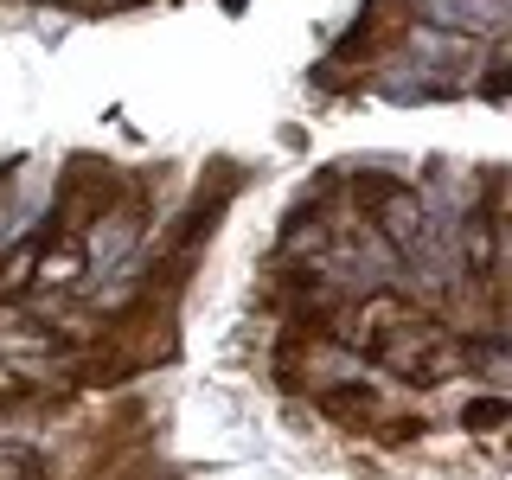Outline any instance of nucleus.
<instances>
[{
    "label": "nucleus",
    "mask_w": 512,
    "mask_h": 480,
    "mask_svg": "<svg viewBox=\"0 0 512 480\" xmlns=\"http://www.w3.org/2000/svg\"><path fill=\"white\" fill-rule=\"evenodd\" d=\"M122 205V173L109 167L103 154H77L64 167V186H58V212H52V231H71L84 237L90 224H103L109 212Z\"/></svg>",
    "instance_id": "obj_1"
},
{
    "label": "nucleus",
    "mask_w": 512,
    "mask_h": 480,
    "mask_svg": "<svg viewBox=\"0 0 512 480\" xmlns=\"http://www.w3.org/2000/svg\"><path fill=\"white\" fill-rule=\"evenodd\" d=\"M352 205H359V218L384 224L391 237H404L416 224V192L404 180H391V173H359L352 180Z\"/></svg>",
    "instance_id": "obj_2"
},
{
    "label": "nucleus",
    "mask_w": 512,
    "mask_h": 480,
    "mask_svg": "<svg viewBox=\"0 0 512 480\" xmlns=\"http://www.w3.org/2000/svg\"><path fill=\"white\" fill-rule=\"evenodd\" d=\"M410 32V0H372L365 7V20L340 39V58L346 64H359V58H384L397 39Z\"/></svg>",
    "instance_id": "obj_3"
},
{
    "label": "nucleus",
    "mask_w": 512,
    "mask_h": 480,
    "mask_svg": "<svg viewBox=\"0 0 512 480\" xmlns=\"http://www.w3.org/2000/svg\"><path fill=\"white\" fill-rule=\"evenodd\" d=\"M416 314H423V308H416V301H404V295H365L359 308H352V320H346V340L365 346V352H378L391 333H404Z\"/></svg>",
    "instance_id": "obj_4"
},
{
    "label": "nucleus",
    "mask_w": 512,
    "mask_h": 480,
    "mask_svg": "<svg viewBox=\"0 0 512 480\" xmlns=\"http://www.w3.org/2000/svg\"><path fill=\"white\" fill-rule=\"evenodd\" d=\"M84 269H90L84 237L45 224L39 231V263H32V288H71V282H84Z\"/></svg>",
    "instance_id": "obj_5"
},
{
    "label": "nucleus",
    "mask_w": 512,
    "mask_h": 480,
    "mask_svg": "<svg viewBox=\"0 0 512 480\" xmlns=\"http://www.w3.org/2000/svg\"><path fill=\"white\" fill-rule=\"evenodd\" d=\"M314 404H320V416H327V423L359 429V436H372V423H378L384 410H391V404H384V397L372 391V384H320Z\"/></svg>",
    "instance_id": "obj_6"
},
{
    "label": "nucleus",
    "mask_w": 512,
    "mask_h": 480,
    "mask_svg": "<svg viewBox=\"0 0 512 480\" xmlns=\"http://www.w3.org/2000/svg\"><path fill=\"white\" fill-rule=\"evenodd\" d=\"M0 480H52V461L32 442H0Z\"/></svg>",
    "instance_id": "obj_7"
},
{
    "label": "nucleus",
    "mask_w": 512,
    "mask_h": 480,
    "mask_svg": "<svg viewBox=\"0 0 512 480\" xmlns=\"http://www.w3.org/2000/svg\"><path fill=\"white\" fill-rule=\"evenodd\" d=\"M461 423L468 429H500L506 423V397H474V404L461 410Z\"/></svg>",
    "instance_id": "obj_8"
}]
</instances>
